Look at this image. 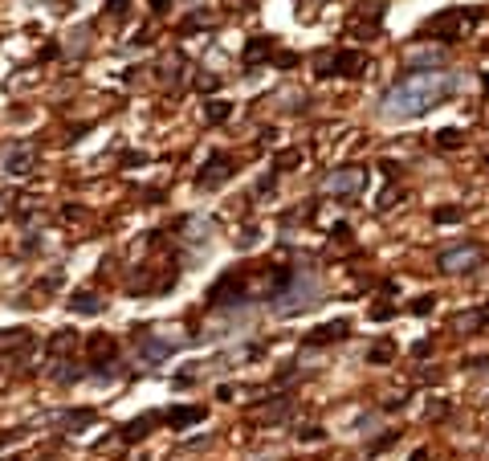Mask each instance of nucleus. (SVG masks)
<instances>
[{
  "instance_id": "nucleus-1",
  "label": "nucleus",
  "mask_w": 489,
  "mask_h": 461,
  "mask_svg": "<svg viewBox=\"0 0 489 461\" xmlns=\"http://www.w3.org/2000/svg\"><path fill=\"white\" fill-rule=\"evenodd\" d=\"M461 86V78L448 70H428V73H412V78H404L396 90L388 94L383 102V111L392 115V119H416L424 111H432L437 102L453 94Z\"/></svg>"
},
{
  "instance_id": "nucleus-24",
  "label": "nucleus",
  "mask_w": 489,
  "mask_h": 461,
  "mask_svg": "<svg viewBox=\"0 0 489 461\" xmlns=\"http://www.w3.org/2000/svg\"><path fill=\"white\" fill-rule=\"evenodd\" d=\"M49 376H53V380H57V384H73V380H78V376H82V367H53V371H49Z\"/></svg>"
},
{
  "instance_id": "nucleus-9",
  "label": "nucleus",
  "mask_w": 489,
  "mask_h": 461,
  "mask_svg": "<svg viewBox=\"0 0 489 461\" xmlns=\"http://www.w3.org/2000/svg\"><path fill=\"white\" fill-rule=\"evenodd\" d=\"M285 413H290V400H285V396H274V400H265V404H253V409H249V420L269 425V420H281Z\"/></svg>"
},
{
  "instance_id": "nucleus-31",
  "label": "nucleus",
  "mask_w": 489,
  "mask_h": 461,
  "mask_svg": "<svg viewBox=\"0 0 489 461\" xmlns=\"http://www.w3.org/2000/svg\"><path fill=\"white\" fill-rule=\"evenodd\" d=\"M298 437H302L306 445H310V441H323L326 433H323V429H318V425H310V429H302V433H298Z\"/></svg>"
},
{
  "instance_id": "nucleus-35",
  "label": "nucleus",
  "mask_w": 489,
  "mask_h": 461,
  "mask_svg": "<svg viewBox=\"0 0 489 461\" xmlns=\"http://www.w3.org/2000/svg\"><path fill=\"white\" fill-rule=\"evenodd\" d=\"M167 4H171V0H151V8H155V13H167Z\"/></svg>"
},
{
  "instance_id": "nucleus-12",
  "label": "nucleus",
  "mask_w": 489,
  "mask_h": 461,
  "mask_svg": "<svg viewBox=\"0 0 489 461\" xmlns=\"http://www.w3.org/2000/svg\"><path fill=\"white\" fill-rule=\"evenodd\" d=\"M155 420H163V413H147V416H135L127 429H122V441H143L151 429H155Z\"/></svg>"
},
{
  "instance_id": "nucleus-32",
  "label": "nucleus",
  "mask_w": 489,
  "mask_h": 461,
  "mask_svg": "<svg viewBox=\"0 0 489 461\" xmlns=\"http://www.w3.org/2000/svg\"><path fill=\"white\" fill-rule=\"evenodd\" d=\"M24 437V429H8V433H0V449L4 445H13V441H21Z\"/></svg>"
},
{
  "instance_id": "nucleus-6",
  "label": "nucleus",
  "mask_w": 489,
  "mask_h": 461,
  "mask_svg": "<svg viewBox=\"0 0 489 461\" xmlns=\"http://www.w3.org/2000/svg\"><path fill=\"white\" fill-rule=\"evenodd\" d=\"M0 159H4V168L13 171V176H24V171H33V164H37V147L24 143V139L21 143H8Z\"/></svg>"
},
{
  "instance_id": "nucleus-21",
  "label": "nucleus",
  "mask_w": 489,
  "mask_h": 461,
  "mask_svg": "<svg viewBox=\"0 0 489 461\" xmlns=\"http://www.w3.org/2000/svg\"><path fill=\"white\" fill-rule=\"evenodd\" d=\"M229 115H233V106H229V102H208V106H204V119H208V122H225Z\"/></svg>"
},
{
  "instance_id": "nucleus-20",
  "label": "nucleus",
  "mask_w": 489,
  "mask_h": 461,
  "mask_svg": "<svg viewBox=\"0 0 489 461\" xmlns=\"http://www.w3.org/2000/svg\"><path fill=\"white\" fill-rule=\"evenodd\" d=\"M486 322H489L486 311H473V315H461V318H457V331H465V335H469V331H477V327H486Z\"/></svg>"
},
{
  "instance_id": "nucleus-15",
  "label": "nucleus",
  "mask_w": 489,
  "mask_h": 461,
  "mask_svg": "<svg viewBox=\"0 0 489 461\" xmlns=\"http://www.w3.org/2000/svg\"><path fill=\"white\" fill-rule=\"evenodd\" d=\"M139 351H143V360H147V364H160V360L171 355V343H163V339L151 335V339H139Z\"/></svg>"
},
{
  "instance_id": "nucleus-37",
  "label": "nucleus",
  "mask_w": 489,
  "mask_h": 461,
  "mask_svg": "<svg viewBox=\"0 0 489 461\" xmlns=\"http://www.w3.org/2000/svg\"><path fill=\"white\" fill-rule=\"evenodd\" d=\"M486 90H489V73H486Z\"/></svg>"
},
{
  "instance_id": "nucleus-17",
  "label": "nucleus",
  "mask_w": 489,
  "mask_h": 461,
  "mask_svg": "<svg viewBox=\"0 0 489 461\" xmlns=\"http://www.w3.org/2000/svg\"><path fill=\"white\" fill-rule=\"evenodd\" d=\"M78 347V331H57L53 339H49V355H66Z\"/></svg>"
},
{
  "instance_id": "nucleus-13",
  "label": "nucleus",
  "mask_w": 489,
  "mask_h": 461,
  "mask_svg": "<svg viewBox=\"0 0 489 461\" xmlns=\"http://www.w3.org/2000/svg\"><path fill=\"white\" fill-rule=\"evenodd\" d=\"M347 331H350V322H347V318H334V322L318 327V331H314V335H310L306 343H314V347H318V343H334V339H343Z\"/></svg>"
},
{
  "instance_id": "nucleus-2",
  "label": "nucleus",
  "mask_w": 489,
  "mask_h": 461,
  "mask_svg": "<svg viewBox=\"0 0 489 461\" xmlns=\"http://www.w3.org/2000/svg\"><path fill=\"white\" fill-rule=\"evenodd\" d=\"M477 17H481V13H477V8H444L441 17H432V21H428V33H437V41H457V37H465V29L473 21H477Z\"/></svg>"
},
{
  "instance_id": "nucleus-38",
  "label": "nucleus",
  "mask_w": 489,
  "mask_h": 461,
  "mask_svg": "<svg viewBox=\"0 0 489 461\" xmlns=\"http://www.w3.org/2000/svg\"><path fill=\"white\" fill-rule=\"evenodd\" d=\"M486 164H489V155H486Z\"/></svg>"
},
{
  "instance_id": "nucleus-3",
  "label": "nucleus",
  "mask_w": 489,
  "mask_h": 461,
  "mask_svg": "<svg viewBox=\"0 0 489 461\" xmlns=\"http://www.w3.org/2000/svg\"><path fill=\"white\" fill-rule=\"evenodd\" d=\"M229 176H233V159H229L225 151H216V155H208V159H204V168L196 171V188H200V192L220 188Z\"/></svg>"
},
{
  "instance_id": "nucleus-27",
  "label": "nucleus",
  "mask_w": 489,
  "mask_h": 461,
  "mask_svg": "<svg viewBox=\"0 0 489 461\" xmlns=\"http://www.w3.org/2000/svg\"><path fill=\"white\" fill-rule=\"evenodd\" d=\"M298 159H302V151H294V147H290V151H281V155H278V168L290 171V168H298Z\"/></svg>"
},
{
  "instance_id": "nucleus-10",
  "label": "nucleus",
  "mask_w": 489,
  "mask_h": 461,
  "mask_svg": "<svg viewBox=\"0 0 489 461\" xmlns=\"http://www.w3.org/2000/svg\"><path fill=\"white\" fill-rule=\"evenodd\" d=\"M163 420H167L171 429H192V425H200V420H204V409H200V404H184V409L176 404V409H167V413H163Z\"/></svg>"
},
{
  "instance_id": "nucleus-28",
  "label": "nucleus",
  "mask_w": 489,
  "mask_h": 461,
  "mask_svg": "<svg viewBox=\"0 0 489 461\" xmlns=\"http://www.w3.org/2000/svg\"><path fill=\"white\" fill-rule=\"evenodd\" d=\"M437 143H444V147H461L465 139H461V131H453V127H448V131H441V135H437Z\"/></svg>"
},
{
  "instance_id": "nucleus-18",
  "label": "nucleus",
  "mask_w": 489,
  "mask_h": 461,
  "mask_svg": "<svg viewBox=\"0 0 489 461\" xmlns=\"http://www.w3.org/2000/svg\"><path fill=\"white\" fill-rule=\"evenodd\" d=\"M408 66H441V49H408Z\"/></svg>"
},
{
  "instance_id": "nucleus-26",
  "label": "nucleus",
  "mask_w": 489,
  "mask_h": 461,
  "mask_svg": "<svg viewBox=\"0 0 489 461\" xmlns=\"http://www.w3.org/2000/svg\"><path fill=\"white\" fill-rule=\"evenodd\" d=\"M196 90H204V94L220 90V78H216V73H200V78H196Z\"/></svg>"
},
{
  "instance_id": "nucleus-4",
  "label": "nucleus",
  "mask_w": 489,
  "mask_h": 461,
  "mask_svg": "<svg viewBox=\"0 0 489 461\" xmlns=\"http://www.w3.org/2000/svg\"><path fill=\"white\" fill-rule=\"evenodd\" d=\"M367 70V53H359V49H339L334 57H326L323 70L318 73H343V78H359V73Z\"/></svg>"
},
{
  "instance_id": "nucleus-30",
  "label": "nucleus",
  "mask_w": 489,
  "mask_h": 461,
  "mask_svg": "<svg viewBox=\"0 0 489 461\" xmlns=\"http://www.w3.org/2000/svg\"><path fill=\"white\" fill-rule=\"evenodd\" d=\"M392 315H396V311H392L388 302H379V306H371V322H375V318H379V322H388Z\"/></svg>"
},
{
  "instance_id": "nucleus-14",
  "label": "nucleus",
  "mask_w": 489,
  "mask_h": 461,
  "mask_svg": "<svg viewBox=\"0 0 489 461\" xmlns=\"http://www.w3.org/2000/svg\"><path fill=\"white\" fill-rule=\"evenodd\" d=\"M86 351H90V364H106V360H115V339L111 335H94L90 343H86Z\"/></svg>"
},
{
  "instance_id": "nucleus-29",
  "label": "nucleus",
  "mask_w": 489,
  "mask_h": 461,
  "mask_svg": "<svg viewBox=\"0 0 489 461\" xmlns=\"http://www.w3.org/2000/svg\"><path fill=\"white\" fill-rule=\"evenodd\" d=\"M127 4H131V0H111V4H106V17L122 21V17H127Z\"/></svg>"
},
{
  "instance_id": "nucleus-5",
  "label": "nucleus",
  "mask_w": 489,
  "mask_h": 461,
  "mask_svg": "<svg viewBox=\"0 0 489 461\" xmlns=\"http://www.w3.org/2000/svg\"><path fill=\"white\" fill-rule=\"evenodd\" d=\"M481 262V249L477 245H453V249H444L441 253V269L444 274H465Z\"/></svg>"
},
{
  "instance_id": "nucleus-19",
  "label": "nucleus",
  "mask_w": 489,
  "mask_h": 461,
  "mask_svg": "<svg viewBox=\"0 0 489 461\" xmlns=\"http://www.w3.org/2000/svg\"><path fill=\"white\" fill-rule=\"evenodd\" d=\"M367 360H371V364H392V360H396V347H392L388 339L375 343L371 351H367Z\"/></svg>"
},
{
  "instance_id": "nucleus-22",
  "label": "nucleus",
  "mask_w": 489,
  "mask_h": 461,
  "mask_svg": "<svg viewBox=\"0 0 489 461\" xmlns=\"http://www.w3.org/2000/svg\"><path fill=\"white\" fill-rule=\"evenodd\" d=\"M457 220H465V208H457V204L437 208V225H457Z\"/></svg>"
},
{
  "instance_id": "nucleus-25",
  "label": "nucleus",
  "mask_w": 489,
  "mask_h": 461,
  "mask_svg": "<svg viewBox=\"0 0 489 461\" xmlns=\"http://www.w3.org/2000/svg\"><path fill=\"white\" fill-rule=\"evenodd\" d=\"M66 425H94V409H73V413H66Z\"/></svg>"
},
{
  "instance_id": "nucleus-33",
  "label": "nucleus",
  "mask_w": 489,
  "mask_h": 461,
  "mask_svg": "<svg viewBox=\"0 0 489 461\" xmlns=\"http://www.w3.org/2000/svg\"><path fill=\"white\" fill-rule=\"evenodd\" d=\"M257 237H261L257 229H245V237H241V249H249V245H257Z\"/></svg>"
},
{
  "instance_id": "nucleus-34",
  "label": "nucleus",
  "mask_w": 489,
  "mask_h": 461,
  "mask_svg": "<svg viewBox=\"0 0 489 461\" xmlns=\"http://www.w3.org/2000/svg\"><path fill=\"white\" fill-rule=\"evenodd\" d=\"M412 311H416V315H428V311H432V298H416V306H412Z\"/></svg>"
},
{
  "instance_id": "nucleus-7",
  "label": "nucleus",
  "mask_w": 489,
  "mask_h": 461,
  "mask_svg": "<svg viewBox=\"0 0 489 461\" xmlns=\"http://www.w3.org/2000/svg\"><path fill=\"white\" fill-rule=\"evenodd\" d=\"M363 184H367V171H363V168H339V171H330V176H326V192L355 196Z\"/></svg>"
},
{
  "instance_id": "nucleus-23",
  "label": "nucleus",
  "mask_w": 489,
  "mask_h": 461,
  "mask_svg": "<svg viewBox=\"0 0 489 461\" xmlns=\"http://www.w3.org/2000/svg\"><path fill=\"white\" fill-rule=\"evenodd\" d=\"M204 24H212V17L208 13H192L184 24H180V33H196V29H204Z\"/></svg>"
},
{
  "instance_id": "nucleus-8",
  "label": "nucleus",
  "mask_w": 489,
  "mask_h": 461,
  "mask_svg": "<svg viewBox=\"0 0 489 461\" xmlns=\"http://www.w3.org/2000/svg\"><path fill=\"white\" fill-rule=\"evenodd\" d=\"M208 298L216 306H229V302H241L245 298V274H225L216 286L208 290Z\"/></svg>"
},
{
  "instance_id": "nucleus-36",
  "label": "nucleus",
  "mask_w": 489,
  "mask_h": 461,
  "mask_svg": "<svg viewBox=\"0 0 489 461\" xmlns=\"http://www.w3.org/2000/svg\"><path fill=\"white\" fill-rule=\"evenodd\" d=\"M412 461H428V449H416V453H412Z\"/></svg>"
},
{
  "instance_id": "nucleus-16",
  "label": "nucleus",
  "mask_w": 489,
  "mask_h": 461,
  "mask_svg": "<svg viewBox=\"0 0 489 461\" xmlns=\"http://www.w3.org/2000/svg\"><path fill=\"white\" fill-rule=\"evenodd\" d=\"M70 311L73 315H102V298H98V294H73Z\"/></svg>"
},
{
  "instance_id": "nucleus-11",
  "label": "nucleus",
  "mask_w": 489,
  "mask_h": 461,
  "mask_svg": "<svg viewBox=\"0 0 489 461\" xmlns=\"http://www.w3.org/2000/svg\"><path fill=\"white\" fill-rule=\"evenodd\" d=\"M269 57H274V37H249L245 41V70H253Z\"/></svg>"
}]
</instances>
